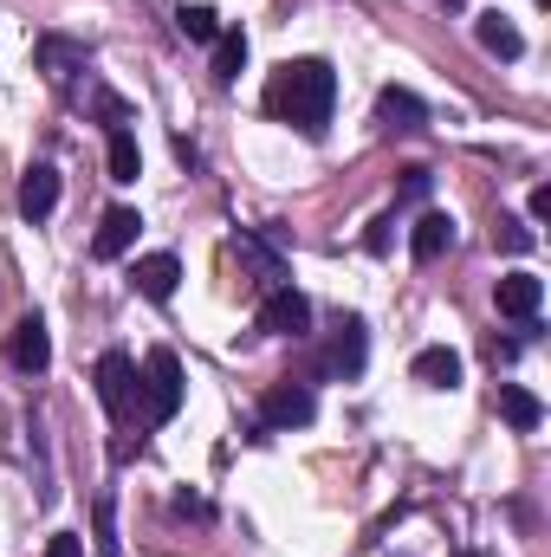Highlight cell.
Wrapping results in <instances>:
<instances>
[{"mask_svg": "<svg viewBox=\"0 0 551 557\" xmlns=\"http://www.w3.org/2000/svg\"><path fill=\"white\" fill-rule=\"evenodd\" d=\"M260 331H273V337H305V331H311V298L292 292V285H273V292L260 298Z\"/></svg>", "mask_w": 551, "mask_h": 557, "instance_id": "obj_4", "label": "cell"}, {"mask_svg": "<svg viewBox=\"0 0 551 557\" xmlns=\"http://www.w3.org/2000/svg\"><path fill=\"white\" fill-rule=\"evenodd\" d=\"M46 557H85V539L78 532H52L46 539Z\"/></svg>", "mask_w": 551, "mask_h": 557, "instance_id": "obj_24", "label": "cell"}, {"mask_svg": "<svg viewBox=\"0 0 551 557\" xmlns=\"http://www.w3.org/2000/svg\"><path fill=\"white\" fill-rule=\"evenodd\" d=\"M85 65H91V52H85L78 39H59V33H46V39H39V72H46L52 85H72Z\"/></svg>", "mask_w": 551, "mask_h": 557, "instance_id": "obj_7", "label": "cell"}, {"mask_svg": "<svg viewBox=\"0 0 551 557\" xmlns=\"http://www.w3.org/2000/svg\"><path fill=\"white\" fill-rule=\"evenodd\" d=\"M493 305H500V318H519V324H532V318H539V305H546V278L506 273L500 285H493Z\"/></svg>", "mask_w": 551, "mask_h": 557, "instance_id": "obj_6", "label": "cell"}, {"mask_svg": "<svg viewBox=\"0 0 551 557\" xmlns=\"http://www.w3.org/2000/svg\"><path fill=\"white\" fill-rule=\"evenodd\" d=\"M175 26H182V39H221V13L215 7H182Z\"/></svg>", "mask_w": 551, "mask_h": 557, "instance_id": "obj_21", "label": "cell"}, {"mask_svg": "<svg viewBox=\"0 0 551 557\" xmlns=\"http://www.w3.org/2000/svg\"><path fill=\"white\" fill-rule=\"evenodd\" d=\"M390 227H396L390 214H383V221H370V234H364V247H370V253H390Z\"/></svg>", "mask_w": 551, "mask_h": 557, "instance_id": "obj_26", "label": "cell"}, {"mask_svg": "<svg viewBox=\"0 0 551 557\" xmlns=\"http://www.w3.org/2000/svg\"><path fill=\"white\" fill-rule=\"evenodd\" d=\"M526 214H532V221H551V188H546V182L532 188V201H526Z\"/></svg>", "mask_w": 551, "mask_h": 557, "instance_id": "obj_27", "label": "cell"}, {"mask_svg": "<svg viewBox=\"0 0 551 557\" xmlns=\"http://www.w3.org/2000/svg\"><path fill=\"white\" fill-rule=\"evenodd\" d=\"M377 117H383V131H421V124H428L421 98H415V91H396V85L377 98Z\"/></svg>", "mask_w": 551, "mask_h": 557, "instance_id": "obj_16", "label": "cell"}, {"mask_svg": "<svg viewBox=\"0 0 551 557\" xmlns=\"http://www.w3.org/2000/svg\"><path fill=\"white\" fill-rule=\"evenodd\" d=\"M448 247H454V221H448V214H421L415 234H409V253L428 267V260H441Z\"/></svg>", "mask_w": 551, "mask_h": 557, "instance_id": "obj_15", "label": "cell"}, {"mask_svg": "<svg viewBox=\"0 0 551 557\" xmlns=\"http://www.w3.org/2000/svg\"><path fill=\"white\" fill-rule=\"evenodd\" d=\"M137 208H105V221H98V240H91V253L98 260H124L131 253V240H137Z\"/></svg>", "mask_w": 551, "mask_h": 557, "instance_id": "obj_11", "label": "cell"}, {"mask_svg": "<svg viewBox=\"0 0 551 557\" xmlns=\"http://www.w3.org/2000/svg\"><path fill=\"white\" fill-rule=\"evenodd\" d=\"M500 247H506V253H532V227L513 221V214H500Z\"/></svg>", "mask_w": 551, "mask_h": 557, "instance_id": "obj_22", "label": "cell"}, {"mask_svg": "<svg viewBox=\"0 0 551 557\" xmlns=\"http://www.w3.org/2000/svg\"><path fill=\"white\" fill-rule=\"evenodd\" d=\"M137 169H143V149L131 137V124H118L111 131V182H137Z\"/></svg>", "mask_w": 551, "mask_h": 557, "instance_id": "obj_19", "label": "cell"}, {"mask_svg": "<svg viewBox=\"0 0 551 557\" xmlns=\"http://www.w3.org/2000/svg\"><path fill=\"white\" fill-rule=\"evenodd\" d=\"M98 552L118 557V506L111 499H98Z\"/></svg>", "mask_w": 551, "mask_h": 557, "instance_id": "obj_23", "label": "cell"}, {"mask_svg": "<svg viewBox=\"0 0 551 557\" xmlns=\"http://www.w3.org/2000/svg\"><path fill=\"white\" fill-rule=\"evenodd\" d=\"M311 416H318V396H311V383H298V376L273 383L267 403H260V421H267V428H305Z\"/></svg>", "mask_w": 551, "mask_h": 557, "instance_id": "obj_5", "label": "cell"}, {"mask_svg": "<svg viewBox=\"0 0 551 557\" xmlns=\"http://www.w3.org/2000/svg\"><path fill=\"white\" fill-rule=\"evenodd\" d=\"M318 370H331V376H357L364 370V318H344L338 324V337H331V350H325Z\"/></svg>", "mask_w": 551, "mask_h": 557, "instance_id": "obj_12", "label": "cell"}, {"mask_svg": "<svg viewBox=\"0 0 551 557\" xmlns=\"http://www.w3.org/2000/svg\"><path fill=\"white\" fill-rule=\"evenodd\" d=\"M331 104H338V78H331L325 59H285L267 78V111L279 124H292L298 137H325Z\"/></svg>", "mask_w": 551, "mask_h": 557, "instance_id": "obj_1", "label": "cell"}, {"mask_svg": "<svg viewBox=\"0 0 551 557\" xmlns=\"http://www.w3.org/2000/svg\"><path fill=\"white\" fill-rule=\"evenodd\" d=\"M467 557H474V552H467Z\"/></svg>", "mask_w": 551, "mask_h": 557, "instance_id": "obj_28", "label": "cell"}, {"mask_svg": "<svg viewBox=\"0 0 551 557\" xmlns=\"http://www.w3.org/2000/svg\"><path fill=\"white\" fill-rule=\"evenodd\" d=\"M46 363H52V337H46V318H20V324H13V370L39 376Z\"/></svg>", "mask_w": 551, "mask_h": 557, "instance_id": "obj_9", "label": "cell"}, {"mask_svg": "<svg viewBox=\"0 0 551 557\" xmlns=\"http://www.w3.org/2000/svg\"><path fill=\"white\" fill-rule=\"evenodd\" d=\"M474 39L493 52V59H519L526 52V39H519V26H506L500 13H480V26H474Z\"/></svg>", "mask_w": 551, "mask_h": 557, "instance_id": "obj_18", "label": "cell"}, {"mask_svg": "<svg viewBox=\"0 0 551 557\" xmlns=\"http://www.w3.org/2000/svg\"><path fill=\"white\" fill-rule=\"evenodd\" d=\"M234 253L254 267V278H260L267 292H273V285H285V260H279V253L267 247V240H260V234H247V227H241V234H234Z\"/></svg>", "mask_w": 551, "mask_h": 557, "instance_id": "obj_14", "label": "cell"}, {"mask_svg": "<svg viewBox=\"0 0 551 557\" xmlns=\"http://www.w3.org/2000/svg\"><path fill=\"white\" fill-rule=\"evenodd\" d=\"M415 383H421V389H454V383H461V350H448V344L415 350Z\"/></svg>", "mask_w": 551, "mask_h": 557, "instance_id": "obj_13", "label": "cell"}, {"mask_svg": "<svg viewBox=\"0 0 551 557\" xmlns=\"http://www.w3.org/2000/svg\"><path fill=\"white\" fill-rule=\"evenodd\" d=\"M500 416H506V428L532 434V428L546 421V403H539L532 389H519V383H500Z\"/></svg>", "mask_w": 551, "mask_h": 557, "instance_id": "obj_17", "label": "cell"}, {"mask_svg": "<svg viewBox=\"0 0 551 557\" xmlns=\"http://www.w3.org/2000/svg\"><path fill=\"white\" fill-rule=\"evenodd\" d=\"M428 195V169L415 162V169H403V201H421Z\"/></svg>", "mask_w": 551, "mask_h": 557, "instance_id": "obj_25", "label": "cell"}, {"mask_svg": "<svg viewBox=\"0 0 551 557\" xmlns=\"http://www.w3.org/2000/svg\"><path fill=\"white\" fill-rule=\"evenodd\" d=\"M52 208H59V169L52 162H33L26 182H20V214L26 221H46Z\"/></svg>", "mask_w": 551, "mask_h": 557, "instance_id": "obj_8", "label": "cell"}, {"mask_svg": "<svg viewBox=\"0 0 551 557\" xmlns=\"http://www.w3.org/2000/svg\"><path fill=\"white\" fill-rule=\"evenodd\" d=\"M98 396H105V409L111 421H131L137 416V363H131V350H105L98 357Z\"/></svg>", "mask_w": 551, "mask_h": 557, "instance_id": "obj_3", "label": "cell"}, {"mask_svg": "<svg viewBox=\"0 0 551 557\" xmlns=\"http://www.w3.org/2000/svg\"><path fill=\"white\" fill-rule=\"evenodd\" d=\"M241 65H247V33H221V39H215V78L234 85Z\"/></svg>", "mask_w": 551, "mask_h": 557, "instance_id": "obj_20", "label": "cell"}, {"mask_svg": "<svg viewBox=\"0 0 551 557\" xmlns=\"http://www.w3.org/2000/svg\"><path fill=\"white\" fill-rule=\"evenodd\" d=\"M143 416L149 421H175V409H182V363H175V350H149L143 357Z\"/></svg>", "mask_w": 551, "mask_h": 557, "instance_id": "obj_2", "label": "cell"}, {"mask_svg": "<svg viewBox=\"0 0 551 557\" xmlns=\"http://www.w3.org/2000/svg\"><path fill=\"white\" fill-rule=\"evenodd\" d=\"M131 278H137V292L149 298V305H169V298H175V278H182V267H175V253H143L137 267H131Z\"/></svg>", "mask_w": 551, "mask_h": 557, "instance_id": "obj_10", "label": "cell"}]
</instances>
